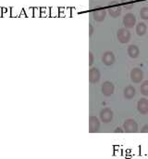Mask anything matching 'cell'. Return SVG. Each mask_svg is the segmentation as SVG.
<instances>
[{
	"label": "cell",
	"instance_id": "7402d4cb",
	"mask_svg": "<svg viewBox=\"0 0 148 159\" xmlns=\"http://www.w3.org/2000/svg\"><path fill=\"white\" fill-rule=\"evenodd\" d=\"M122 2L126 5L127 3H132V0H122Z\"/></svg>",
	"mask_w": 148,
	"mask_h": 159
},
{
	"label": "cell",
	"instance_id": "6da1fadb",
	"mask_svg": "<svg viewBox=\"0 0 148 159\" xmlns=\"http://www.w3.org/2000/svg\"><path fill=\"white\" fill-rule=\"evenodd\" d=\"M117 37L121 44H127L131 39V33L127 28H121L117 32Z\"/></svg>",
	"mask_w": 148,
	"mask_h": 159
},
{
	"label": "cell",
	"instance_id": "8992f818",
	"mask_svg": "<svg viewBox=\"0 0 148 159\" xmlns=\"http://www.w3.org/2000/svg\"><path fill=\"white\" fill-rule=\"evenodd\" d=\"M114 90H115V87L113 85L112 82L110 81H106L102 84V87H101V91L102 93L107 96V97H109L111 96L113 93H114Z\"/></svg>",
	"mask_w": 148,
	"mask_h": 159
},
{
	"label": "cell",
	"instance_id": "7a4b0ae2",
	"mask_svg": "<svg viewBox=\"0 0 148 159\" xmlns=\"http://www.w3.org/2000/svg\"><path fill=\"white\" fill-rule=\"evenodd\" d=\"M124 131L127 133H136L138 131V124L133 119H127L123 123Z\"/></svg>",
	"mask_w": 148,
	"mask_h": 159
},
{
	"label": "cell",
	"instance_id": "2e32d148",
	"mask_svg": "<svg viewBox=\"0 0 148 159\" xmlns=\"http://www.w3.org/2000/svg\"><path fill=\"white\" fill-rule=\"evenodd\" d=\"M141 93L144 96H148V80H146L141 85Z\"/></svg>",
	"mask_w": 148,
	"mask_h": 159
},
{
	"label": "cell",
	"instance_id": "9c48e42d",
	"mask_svg": "<svg viewBox=\"0 0 148 159\" xmlns=\"http://www.w3.org/2000/svg\"><path fill=\"white\" fill-rule=\"evenodd\" d=\"M115 60H116V58L112 51H107L102 56V62L107 66L112 65L115 62Z\"/></svg>",
	"mask_w": 148,
	"mask_h": 159
},
{
	"label": "cell",
	"instance_id": "9a60e30c",
	"mask_svg": "<svg viewBox=\"0 0 148 159\" xmlns=\"http://www.w3.org/2000/svg\"><path fill=\"white\" fill-rule=\"evenodd\" d=\"M147 32V26L145 22H139L136 26V33L139 36H143Z\"/></svg>",
	"mask_w": 148,
	"mask_h": 159
},
{
	"label": "cell",
	"instance_id": "d6986e66",
	"mask_svg": "<svg viewBox=\"0 0 148 159\" xmlns=\"http://www.w3.org/2000/svg\"><path fill=\"white\" fill-rule=\"evenodd\" d=\"M141 131H142L143 133H148V124H146V125L142 128Z\"/></svg>",
	"mask_w": 148,
	"mask_h": 159
},
{
	"label": "cell",
	"instance_id": "5bb4252c",
	"mask_svg": "<svg viewBox=\"0 0 148 159\" xmlns=\"http://www.w3.org/2000/svg\"><path fill=\"white\" fill-rule=\"evenodd\" d=\"M135 93H136V90H135L134 87H133V86L126 87L124 89V91H123L124 97L126 99H133L135 96Z\"/></svg>",
	"mask_w": 148,
	"mask_h": 159
},
{
	"label": "cell",
	"instance_id": "5b68a950",
	"mask_svg": "<svg viewBox=\"0 0 148 159\" xmlns=\"http://www.w3.org/2000/svg\"><path fill=\"white\" fill-rule=\"evenodd\" d=\"M136 23V17L133 13H127L123 17V24L125 28H133V26Z\"/></svg>",
	"mask_w": 148,
	"mask_h": 159
},
{
	"label": "cell",
	"instance_id": "52a82bcc",
	"mask_svg": "<svg viewBox=\"0 0 148 159\" xmlns=\"http://www.w3.org/2000/svg\"><path fill=\"white\" fill-rule=\"evenodd\" d=\"M100 71L96 68V67H92L89 70V82L91 84H95L98 83L100 80Z\"/></svg>",
	"mask_w": 148,
	"mask_h": 159
},
{
	"label": "cell",
	"instance_id": "e0dca14e",
	"mask_svg": "<svg viewBox=\"0 0 148 159\" xmlns=\"http://www.w3.org/2000/svg\"><path fill=\"white\" fill-rule=\"evenodd\" d=\"M140 17L143 20H148V7H143L140 10Z\"/></svg>",
	"mask_w": 148,
	"mask_h": 159
},
{
	"label": "cell",
	"instance_id": "44dd1931",
	"mask_svg": "<svg viewBox=\"0 0 148 159\" xmlns=\"http://www.w3.org/2000/svg\"><path fill=\"white\" fill-rule=\"evenodd\" d=\"M115 132H116V133H119V132H120V133H122V132H123V130H122L121 128H117V129H115Z\"/></svg>",
	"mask_w": 148,
	"mask_h": 159
},
{
	"label": "cell",
	"instance_id": "ffe728a7",
	"mask_svg": "<svg viewBox=\"0 0 148 159\" xmlns=\"http://www.w3.org/2000/svg\"><path fill=\"white\" fill-rule=\"evenodd\" d=\"M89 28H90V33H89V36L91 37V36H92V34H93V31H94V29H93V26H92L91 24L89 25Z\"/></svg>",
	"mask_w": 148,
	"mask_h": 159
},
{
	"label": "cell",
	"instance_id": "8fae6325",
	"mask_svg": "<svg viewBox=\"0 0 148 159\" xmlns=\"http://www.w3.org/2000/svg\"><path fill=\"white\" fill-rule=\"evenodd\" d=\"M106 16H107V10L104 8H97L94 10L93 17H94V20L96 21L104 20L106 19Z\"/></svg>",
	"mask_w": 148,
	"mask_h": 159
},
{
	"label": "cell",
	"instance_id": "7c38bea8",
	"mask_svg": "<svg viewBox=\"0 0 148 159\" xmlns=\"http://www.w3.org/2000/svg\"><path fill=\"white\" fill-rule=\"evenodd\" d=\"M127 52H128L129 56L132 59H136L139 56V54H140V48L136 45H130L128 47Z\"/></svg>",
	"mask_w": 148,
	"mask_h": 159
},
{
	"label": "cell",
	"instance_id": "ac0fdd59",
	"mask_svg": "<svg viewBox=\"0 0 148 159\" xmlns=\"http://www.w3.org/2000/svg\"><path fill=\"white\" fill-rule=\"evenodd\" d=\"M94 62V55L92 51H89V66H92Z\"/></svg>",
	"mask_w": 148,
	"mask_h": 159
},
{
	"label": "cell",
	"instance_id": "30bf717a",
	"mask_svg": "<svg viewBox=\"0 0 148 159\" xmlns=\"http://www.w3.org/2000/svg\"><path fill=\"white\" fill-rule=\"evenodd\" d=\"M137 110L141 115L148 114V100L146 98H142L138 101Z\"/></svg>",
	"mask_w": 148,
	"mask_h": 159
},
{
	"label": "cell",
	"instance_id": "3957f363",
	"mask_svg": "<svg viewBox=\"0 0 148 159\" xmlns=\"http://www.w3.org/2000/svg\"><path fill=\"white\" fill-rule=\"evenodd\" d=\"M131 79L133 83H141L144 79V72L142 71V69L138 67L133 68L131 71Z\"/></svg>",
	"mask_w": 148,
	"mask_h": 159
},
{
	"label": "cell",
	"instance_id": "277c9868",
	"mask_svg": "<svg viewBox=\"0 0 148 159\" xmlns=\"http://www.w3.org/2000/svg\"><path fill=\"white\" fill-rule=\"evenodd\" d=\"M99 129H100L99 119L95 116H91L89 117V132L95 133L99 130Z\"/></svg>",
	"mask_w": 148,
	"mask_h": 159
},
{
	"label": "cell",
	"instance_id": "4fadbf2b",
	"mask_svg": "<svg viewBox=\"0 0 148 159\" xmlns=\"http://www.w3.org/2000/svg\"><path fill=\"white\" fill-rule=\"evenodd\" d=\"M108 13H109V15L111 16V17H113V18H117V17H119L120 15H121V6L120 5H114L113 7H109L108 8Z\"/></svg>",
	"mask_w": 148,
	"mask_h": 159
},
{
	"label": "cell",
	"instance_id": "ba28073f",
	"mask_svg": "<svg viewBox=\"0 0 148 159\" xmlns=\"http://www.w3.org/2000/svg\"><path fill=\"white\" fill-rule=\"evenodd\" d=\"M100 119L104 123H109L113 120V112L109 108H104L100 112Z\"/></svg>",
	"mask_w": 148,
	"mask_h": 159
}]
</instances>
